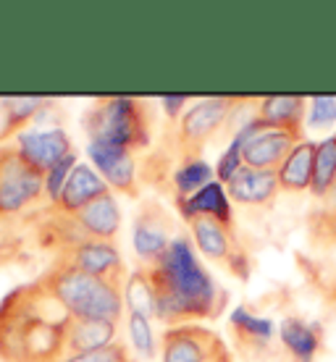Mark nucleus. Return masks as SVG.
<instances>
[{
    "mask_svg": "<svg viewBox=\"0 0 336 362\" xmlns=\"http://www.w3.org/2000/svg\"><path fill=\"white\" fill-rule=\"evenodd\" d=\"M74 218L87 231L90 239H100V242H113L121 228V213H118L116 197L110 192L90 202L79 213H74Z\"/></svg>",
    "mask_w": 336,
    "mask_h": 362,
    "instance_id": "19",
    "label": "nucleus"
},
{
    "mask_svg": "<svg viewBox=\"0 0 336 362\" xmlns=\"http://www.w3.org/2000/svg\"><path fill=\"white\" fill-rule=\"evenodd\" d=\"M315 147L318 142L302 139L297 147L289 153V158L282 163V168L276 171L279 184L284 192H305L313 184V160H315Z\"/></svg>",
    "mask_w": 336,
    "mask_h": 362,
    "instance_id": "20",
    "label": "nucleus"
},
{
    "mask_svg": "<svg viewBox=\"0 0 336 362\" xmlns=\"http://www.w3.org/2000/svg\"><path fill=\"white\" fill-rule=\"evenodd\" d=\"M118 341L116 320H95V317H71L66 328V354L98 352Z\"/></svg>",
    "mask_w": 336,
    "mask_h": 362,
    "instance_id": "15",
    "label": "nucleus"
},
{
    "mask_svg": "<svg viewBox=\"0 0 336 362\" xmlns=\"http://www.w3.org/2000/svg\"><path fill=\"white\" fill-rule=\"evenodd\" d=\"M282 344L294 362H313L320 349V328L302 317H286L282 323Z\"/></svg>",
    "mask_w": 336,
    "mask_h": 362,
    "instance_id": "21",
    "label": "nucleus"
},
{
    "mask_svg": "<svg viewBox=\"0 0 336 362\" xmlns=\"http://www.w3.org/2000/svg\"><path fill=\"white\" fill-rule=\"evenodd\" d=\"M176 223L155 199H145L134 216V252L139 268L155 263L176 239Z\"/></svg>",
    "mask_w": 336,
    "mask_h": 362,
    "instance_id": "9",
    "label": "nucleus"
},
{
    "mask_svg": "<svg viewBox=\"0 0 336 362\" xmlns=\"http://www.w3.org/2000/svg\"><path fill=\"white\" fill-rule=\"evenodd\" d=\"M308 127L326 129L336 121V100L334 98H310L308 100Z\"/></svg>",
    "mask_w": 336,
    "mask_h": 362,
    "instance_id": "30",
    "label": "nucleus"
},
{
    "mask_svg": "<svg viewBox=\"0 0 336 362\" xmlns=\"http://www.w3.org/2000/svg\"><path fill=\"white\" fill-rule=\"evenodd\" d=\"M129 339H132V346H134V352L139 357L153 360L155 336H153V328H150V317L139 315V313H129Z\"/></svg>",
    "mask_w": 336,
    "mask_h": 362,
    "instance_id": "27",
    "label": "nucleus"
},
{
    "mask_svg": "<svg viewBox=\"0 0 336 362\" xmlns=\"http://www.w3.org/2000/svg\"><path fill=\"white\" fill-rule=\"evenodd\" d=\"M42 281L71 317H95V320L118 323L121 310H124V294H121V286L113 281L90 276L55 257L53 265L42 273Z\"/></svg>",
    "mask_w": 336,
    "mask_h": 362,
    "instance_id": "3",
    "label": "nucleus"
},
{
    "mask_svg": "<svg viewBox=\"0 0 336 362\" xmlns=\"http://www.w3.org/2000/svg\"><path fill=\"white\" fill-rule=\"evenodd\" d=\"M13 150H16L32 168L47 173L58 160H64L66 155H71V139L64 129H42V132H21L13 139Z\"/></svg>",
    "mask_w": 336,
    "mask_h": 362,
    "instance_id": "11",
    "label": "nucleus"
},
{
    "mask_svg": "<svg viewBox=\"0 0 336 362\" xmlns=\"http://www.w3.org/2000/svg\"><path fill=\"white\" fill-rule=\"evenodd\" d=\"M334 294H336V291H334Z\"/></svg>",
    "mask_w": 336,
    "mask_h": 362,
    "instance_id": "35",
    "label": "nucleus"
},
{
    "mask_svg": "<svg viewBox=\"0 0 336 362\" xmlns=\"http://www.w3.org/2000/svg\"><path fill=\"white\" fill-rule=\"evenodd\" d=\"M226 268L234 273L236 279H247V276H250V255H247L242 247H236L234 255L226 260Z\"/></svg>",
    "mask_w": 336,
    "mask_h": 362,
    "instance_id": "32",
    "label": "nucleus"
},
{
    "mask_svg": "<svg viewBox=\"0 0 336 362\" xmlns=\"http://www.w3.org/2000/svg\"><path fill=\"white\" fill-rule=\"evenodd\" d=\"M245 100L239 98H205L197 100L192 108L182 113L176 121V150L182 158H200V150L219 134L228 116L239 110Z\"/></svg>",
    "mask_w": 336,
    "mask_h": 362,
    "instance_id": "5",
    "label": "nucleus"
},
{
    "mask_svg": "<svg viewBox=\"0 0 336 362\" xmlns=\"http://www.w3.org/2000/svg\"><path fill=\"white\" fill-rule=\"evenodd\" d=\"M45 194V173L13 150L0 147V216H16Z\"/></svg>",
    "mask_w": 336,
    "mask_h": 362,
    "instance_id": "7",
    "label": "nucleus"
},
{
    "mask_svg": "<svg viewBox=\"0 0 336 362\" xmlns=\"http://www.w3.org/2000/svg\"><path fill=\"white\" fill-rule=\"evenodd\" d=\"M90 142H108L124 150H145L153 136V108L137 98H103L84 113Z\"/></svg>",
    "mask_w": 336,
    "mask_h": 362,
    "instance_id": "4",
    "label": "nucleus"
},
{
    "mask_svg": "<svg viewBox=\"0 0 336 362\" xmlns=\"http://www.w3.org/2000/svg\"><path fill=\"white\" fill-rule=\"evenodd\" d=\"M124 302L129 305V313H139V315L155 317V297L153 289L147 284V276L137 268L132 276H127L124 284Z\"/></svg>",
    "mask_w": 336,
    "mask_h": 362,
    "instance_id": "26",
    "label": "nucleus"
},
{
    "mask_svg": "<svg viewBox=\"0 0 336 362\" xmlns=\"http://www.w3.org/2000/svg\"><path fill=\"white\" fill-rule=\"evenodd\" d=\"M190 228H192L195 250H200L210 260H219V263L226 265V260L234 255L236 247H239L236 245L234 228L224 226L216 218H205V216L195 218V221H190Z\"/></svg>",
    "mask_w": 336,
    "mask_h": 362,
    "instance_id": "18",
    "label": "nucleus"
},
{
    "mask_svg": "<svg viewBox=\"0 0 336 362\" xmlns=\"http://www.w3.org/2000/svg\"><path fill=\"white\" fill-rule=\"evenodd\" d=\"M155 297V317L168 326H182L195 317H219L226 308V291L197 260L190 236H176L155 263L139 268Z\"/></svg>",
    "mask_w": 336,
    "mask_h": 362,
    "instance_id": "2",
    "label": "nucleus"
},
{
    "mask_svg": "<svg viewBox=\"0 0 336 362\" xmlns=\"http://www.w3.org/2000/svg\"><path fill=\"white\" fill-rule=\"evenodd\" d=\"M242 147L236 145V142H231V145L226 147V153L219 158V165H216V176H219V181L226 187L228 181L234 179L236 173H239V168H242Z\"/></svg>",
    "mask_w": 336,
    "mask_h": 362,
    "instance_id": "31",
    "label": "nucleus"
},
{
    "mask_svg": "<svg viewBox=\"0 0 336 362\" xmlns=\"http://www.w3.org/2000/svg\"><path fill=\"white\" fill-rule=\"evenodd\" d=\"M176 208H179V216L190 223L195 218H216L224 226L234 228V210H231V202H228L226 187L221 181H210L208 187H202L200 192H195L192 197L176 199Z\"/></svg>",
    "mask_w": 336,
    "mask_h": 362,
    "instance_id": "14",
    "label": "nucleus"
},
{
    "mask_svg": "<svg viewBox=\"0 0 336 362\" xmlns=\"http://www.w3.org/2000/svg\"><path fill=\"white\" fill-rule=\"evenodd\" d=\"M90 158L108 187H113V189L127 194V197H137V189H139L137 176H139V171H137L134 155L129 150L108 145V142H90Z\"/></svg>",
    "mask_w": 336,
    "mask_h": 362,
    "instance_id": "12",
    "label": "nucleus"
},
{
    "mask_svg": "<svg viewBox=\"0 0 336 362\" xmlns=\"http://www.w3.org/2000/svg\"><path fill=\"white\" fill-rule=\"evenodd\" d=\"M213 181V168H210L202 158H182V163L173 171V189H176V199L192 197L195 192H200L202 187H208Z\"/></svg>",
    "mask_w": 336,
    "mask_h": 362,
    "instance_id": "25",
    "label": "nucleus"
},
{
    "mask_svg": "<svg viewBox=\"0 0 336 362\" xmlns=\"http://www.w3.org/2000/svg\"><path fill=\"white\" fill-rule=\"evenodd\" d=\"M69 320L42 276L16 286L0 299V360L58 362L66 354Z\"/></svg>",
    "mask_w": 336,
    "mask_h": 362,
    "instance_id": "1",
    "label": "nucleus"
},
{
    "mask_svg": "<svg viewBox=\"0 0 336 362\" xmlns=\"http://www.w3.org/2000/svg\"><path fill=\"white\" fill-rule=\"evenodd\" d=\"M50 105L47 98H8L3 100V110H6V124L0 132V139L8 136H18L21 129H27V124L40 113V110Z\"/></svg>",
    "mask_w": 336,
    "mask_h": 362,
    "instance_id": "24",
    "label": "nucleus"
},
{
    "mask_svg": "<svg viewBox=\"0 0 336 362\" xmlns=\"http://www.w3.org/2000/svg\"><path fill=\"white\" fill-rule=\"evenodd\" d=\"M55 260H64V263L79 268V271L98 276V279L113 281L118 286L127 284V268L121 260V252L113 242H100V239H90L84 245H76L66 252L55 255Z\"/></svg>",
    "mask_w": 336,
    "mask_h": 362,
    "instance_id": "10",
    "label": "nucleus"
},
{
    "mask_svg": "<svg viewBox=\"0 0 336 362\" xmlns=\"http://www.w3.org/2000/svg\"><path fill=\"white\" fill-rule=\"evenodd\" d=\"M76 165H79L76 163V153H71V155H66L64 160H58V163L45 173V197L53 208L58 205V197H61L66 181H69V176H71V171Z\"/></svg>",
    "mask_w": 336,
    "mask_h": 362,
    "instance_id": "28",
    "label": "nucleus"
},
{
    "mask_svg": "<svg viewBox=\"0 0 336 362\" xmlns=\"http://www.w3.org/2000/svg\"><path fill=\"white\" fill-rule=\"evenodd\" d=\"M279 192H282V184H279L276 171H257V168H247V165H242L239 173L226 184L228 197L247 208L271 205Z\"/></svg>",
    "mask_w": 336,
    "mask_h": 362,
    "instance_id": "13",
    "label": "nucleus"
},
{
    "mask_svg": "<svg viewBox=\"0 0 336 362\" xmlns=\"http://www.w3.org/2000/svg\"><path fill=\"white\" fill-rule=\"evenodd\" d=\"M161 105H163L166 116L171 121H179V113H184V105H187V98H161Z\"/></svg>",
    "mask_w": 336,
    "mask_h": 362,
    "instance_id": "33",
    "label": "nucleus"
},
{
    "mask_svg": "<svg viewBox=\"0 0 336 362\" xmlns=\"http://www.w3.org/2000/svg\"><path fill=\"white\" fill-rule=\"evenodd\" d=\"M255 116L273 129H284L302 136V127L308 118V98L300 95H271L263 98L255 108Z\"/></svg>",
    "mask_w": 336,
    "mask_h": 362,
    "instance_id": "16",
    "label": "nucleus"
},
{
    "mask_svg": "<svg viewBox=\"0 0 336 362\" xmlns=\"http://www.w3.org/2000/svg\"><path fill=\"white\" fill-rule=\"evenodd\" d=\"M336 187V134L326 136L315 147V160H313V184L310 192L315 197H328Z\"/></svg>",
    "mask_w": 336,
    "mask_h": 362,
    "instance_id": "23",
    "label": "nucleus"
},
{
    "mask_svg": "<svg viewBox=\"0 0 336 362\" xmlns=\"http://www.w3.org/2000/svg\"><path fill=\"white\" fill-rule=\"evenodd\" d=\"M234 142L242 147V163L247 168L279 171L291 150L297 147V142H302V136L284 132V129H273L257 116H253L234 134Z\"/></svg>",
    "mask_w": 336,
    "mask_h": 362,
    "instance_id": "6",
    "label": "nucleus"
},
{
    "mask_svg": "<svg viewBox=\"0 0 336 362\" xmlns=\"http://www.w3.org/2000/svg\"><path fill=\"white\" fill-rule=\"evenodd\" d=\"M58 362H134L129 354V346L124 341L98 349V352H84V354H64Z\"/></svg>",
    "mask_w": 336,
    "mask_h": 362,
    "instance_id": "29",
    "label": "nucleus"
},
{
    "mask_svg": "<svg viewBox=\"0 0 336 362\" xmlns=\"http://www.w3.org/2000/svg\"><path fill=\"white\" fill-rule=\"evenodd\" d=\"M234 360L216 331L197 323L168 326L161 336V362H219Z\"/></svg>",
    "mask_w": 336,
    "mask_h": 362,
    "instance_id": "8",
    "label": "nucleus"
},
{
    "mask_svg": "<svg viewBox=\"0 0 336 362\" xmlns=\"http://www.w3.org/2000/svg\"><path fill=\"white\" fill-rule=\"evenodd\" d=\"M108 192H110L108 184L103 181L100 173H95L90 165L79 163L71 171L69 181H66V187H64V192H61L55 208L74 216V213H79L82 208H87L90 202H95V199L103 197V194H108Z\"/></svg>",
    "mask_w": 336,
    "mask_h": 362,
    "instance_id": "17",
    "label": "nucleus"
},
{
    "mask_svg": "<svg viewBox=\"0 0 336 362\" xmlns=\"http://www.w3.org/2000/svg\"><path fill=\"white\" fill-rule=\"evenodd\" d=\"M219 362H234V360H219Z\"/></svg>",
    "mask_w": 336,
    "mask_h": 362,
    "instance_id": "34",
    "label": "nucleus"
},
{
    "mask_svg": "<svg viewBox=\"0 0 336 362\" xmlns=\"http://www.w3.org/2000/svg\"><path fill=\"white\" fill-rule=\"evenodd\" d=\"M231 331L236 334V341L242 346L263 349L273 336V323L268 317L253 315L247 308H236L231 313Z\"/></svg>",
    "mask_w": 336,
    "mask_h": 362,
    "instance_id": "22",
    "label": "nucleus"
}]
</instances>
